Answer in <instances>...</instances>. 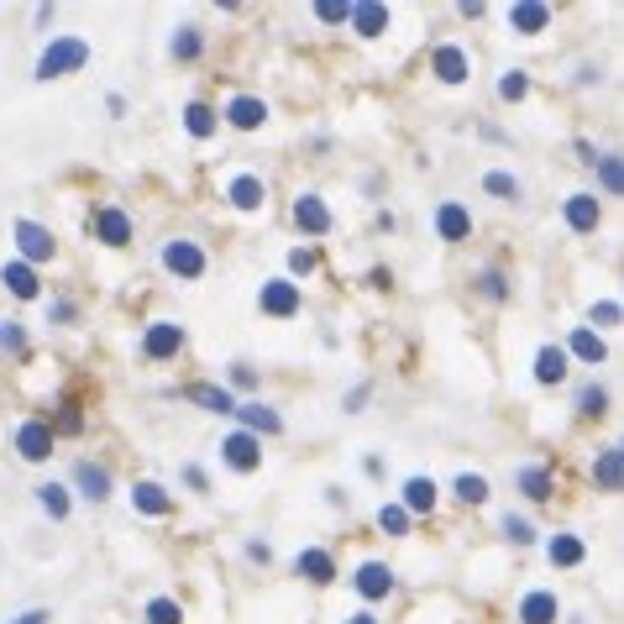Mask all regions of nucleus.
Segmentation results:
<instances>
[{
    "label": "nucleus",
    "mask_w": 624,
    "mask_h": 624,
    "mask_svg": "<svg viewBox=\"0 0 624 624\" xmlns=\"http://www.w3.org/2000/svg\"><path fill=\"white\" fill-rule=\"evenodd\" d=\"M90 64V43L84 37H53L43 58H37V79L48 84V79H64V73H79Z\"/></svg>",
    "instance_id": "f257e3e1"
},
{
    "label": "nucleus",
    "mask_w": 624,
    "mask_h": 624,
    "mask_svg": "<svg viewBox=\"0 0 624 624\" xmlns=\"http://www.w3.org/2000/svg\"><path fill=\"white\" fill-rule=\"evenodd\" d=\"M11 241H16V258H22L26 268L37 263H53V252H58V241H53L48 226H37V220H11Z\"/></svg>",
    "instance_id": "f03ea898"
},
{
    "label": "nucleus",
    "mask_w": 624,
    "mask_h": 624,
    "mask_svg": "<svg viewBox=\"0 0 624 624\" xmlns=\"http://www.w3.org/2000/svg\"><path fill=\"white\" fill-rule=\"evenodd\" d=\"M258 310H263L268 320H294V315L305 310V294H299L294 279H268V284L258 288Z\"/></svg>",
    "instance_id": "7ed1b4c3"
},
{
    "label": "nucleus",
    "mask_w": 624,
    "mask_h": 624,
    "mask_svg": "<svg viewBox=\"0 0 624 624\" xmlns=\"http://www.w3.org/2000/svg\"><path fill=\"white\" fill-rule=\"evenodd\" d=\"M163 268H169L173 279H205V268H211V258L200 252V241H190V237H173V241H163Z\"/></svg>",
    "instance_id": "20e7f679"
},
{
    "label": "nucleus",
    "mask_w": 624,
    "mask_h": 624,
    "mask_svg": "<svg viewBox=\"0 0 624 624\" xmlns=\"http://www.w3.org/2000/svg\"><path fill=\"white\" fill-rule=\"evenodd\" d=\"M184 352V326L179 320H152L143 331V358L147 362H173Z\"/></svg>",
    "instance_id": "39448f33"
},
{
    "label": "nucleus",
    "mask_w": 624,
    "mask_h": 624,
    "mask_svg": "<svg viewBox=\"0 0 624 624\" xmlns=\"http://www.w3.org/2000/svg\"><path fill=\"white\" fill-rule=\"evenodd\" d=\"M220 462H226L231 473H258V467H263V441L247 431H231L220 441Z\"/></svg>",
    "instance_id": "423d86ee"
},
{
    "label": "nucleus",
    "mask_w": 624,
    "mask_h": 624,
    "mask_svg": "<svg viewBox=\"0 0 624 624\" xmlns=\"http://www.w3.org/2000/svg\"><path fill=\"white\" fill-rule=\"evenodd\" d=\"M561 216H567V226H572L577 237H593V231L603 226V200L599 194H588V190H577V194H567Z\"/></svg>",
    "instance_id": "0eeeda50"
},
{
    "label": "nucleus",
    "mask_w": 624,
    "mask_h": 624,
    "mask_svg": "<svg viewBox=\"0 0 624 624\" xmlns=\"http://www.w3.org/2000/svg\"><path fill=\"white\" fill-rule=\"evenodd\" d=\"M69 483L79 488V493H84V499H90V504H105V499L116 493V483H111V473H105L100 462H73V467H69Z\"/></svg>",
    "instance_id": "6e6552de"
},
{
    "label": "nucleus",
    "mask_w": 624,
    "mask_h": 624,
    "mask_svg": "<svg viewBox=\"0 0 624 624\" xmlns=\"http://www.w3.org/2000/svg\"><path fill=\"white\" fill-rule=\"evenodd\" d=\"M53 426L48 420H22L16 426V452H22V462H48L53 456Z\"/></svg>",
    "instance_id": "1a4fd4ad"
},
{
    "label": "nucleus",
    "mask_w": 624,
    "mask_h": 624,
    "mask_svg": "<svg viewBox=\"0 0 624 624\" xmlns=\"http://www.w3.org/2000/svg\"><path fill=\"white\" fill-rule=\"evenodd\" d=\"M394 582H399V577H394V567H388V561H362L358 577H352V588H358L367 603H384L388 593H394Z\"/></svg>",
    "instance_id": "9d476101"
},
{
    "label": "nucleus",
    "mask_w": 624,
    "mask_h": 624,
    "mask_svg": "<svg viewBox=\"0 0 624 624\" xmlns=\"http://www.w3.org/2000/svg\"><path fill=\"white\" fill-rule=\"evenodd\" d=\"M237 420H241V431L247 435H284V415L273 405H263V399H247V405H237Z\"/></svg>",
    "instance_id": "9b49d317"
},
{
    "label": "nucleus",
    "mask_w": 624,
    "mask_h": 624,
    "mask_svg": "<svg viewBox=\"0 0 624 624\" xmlns=\"http://www.w3.org/2000/svg\"><path fill=\"white\" fill-rule=\"evenodd\" d=\"M90 231H95V241H105V247H126V241H132V216H126L121 205H100L95 216H90Z\"/></svg>",
    "instance_id": "f8f14e48"
},
{
    "label": "nucleus",
    "mask_w": 624,
    "mask_h": 624,
    "mask_svg": "<svg viewBox=\"0 0 624 624\" xmlns=\"http://www.w3.org/2000/svg\"><path fill=\"white\" fill-rule=\"evenodd\" d=\"M552 26V5L546 0H520V5H509V32L514 37H541Z\"/></svg>",
    "instance_id": "ddd939ff"
},
{
    "label": "nucleus",
    "mask_w": 624,
    "mask_h": 624,
    "mask_svg": "<svg viewBox=\"0 0 624 624\" xmlns=\"http://www.w3.org/2000/svg\"><path fill=\"white\" fill-rule=\"evenodd\" d=\"M179 394H184L190 405H200L205 415H237V394L226 384H184Z\"/></svg>",
    "instance_id": "4468645a"
},
{
    "label": "nucleus",
    "mask_w": 624,
    "mask_h": 624,
    "mask_svg": "<svg viewBox=\"0 0 624 624\" xmlns=\"http://www.w3.org/2000/svg\"><path fill=\"white\" fill-rule=\"evenodd\" d=\"M347 22H352V32H358V37H384L388 26H394V11H388V5H378V0H358V5L347 11Z\"/></svg>",
    "instance_id": "2eb2a0df"
},
{
    "label": "nucleus",
    "mask_w": 624,
    "mask_h": 624,
    "mask_svg": "<svg viewBox=\"0 0 624 624\" xmlns=\"http://www.w3.org/2000/svg\"><path fill=\"white\" fill-rule=\"evenodd\" d=\"M435 237H441V241H467V237H473V211H467L462 200L435 205Z\"/></svg>",
    "instance_id": "dca6fc26"
},
{
    "label": "nucleus",
    "mask_w": 624,
    "mask_h": 624,
    "mask_svg": "<svg viewBox=\"0 0 624 624\" xmlns=\"http://www.w3.org/2000/svg\"><path fill=\"white\" fill-rule=\"evenodd\" d=\"M294 572L315 582V588H326V582H337V556L326 552V546H305V552L294 556Z\"/></svg>",
    "instance_id": "f3484780"
},
{
    "label": "nucleus",
    "mask_w": 624,
    "mask_h": 624,
    "mask_svg": "<svg viewBox=\"0 0 624 624\" xmlns=\"http://www.w3.org/2000/svg\"><path fill=\"white\" fill-rule=\"evenodd\" d=\"M294 226H299L305 237H326L337 220H331V211H326L320 194H299V200H294Z\"/></svg>",
    "instance_id": "a211bd4d"
},
{
    "label": "nucleus",
    "mask_w": 624,
    "mask_h": 624,
    "mask_svg": "<svg viewBox=\"0 0 624 624\" xmlns=\"http://www.w3.org/2000/svg\"><path fill=\"white\" fill-rule=\"evenodd\" d=\"M220 116L231 121L237 132H258V126L268 121V100H263V95H231V100H226V111H220Z\"/></svg>",
    "instance_id": "6ab92c4d"
},
{
    "label": "nucleus",
    "mask_w": 624,
    "mask_h": 624,
    "mask_svg": "<svg viewBox=\"0 0 624 624\" xmlns=\"http://www.w3.org/2000/svg\"><path fill=\"white\" fill-rule=\"evenodd\" d=\"M520 624H556L561 620V603H556L552 588H530L525 599H520V614H514Z\"/></svg>",
    "instance_id": "aec40b11"
},
{
    "label": "nucleus",
    "mask_w": 624,
    "mask_h": 624,
    "mask_svg": "<svg viewBox=\"0 0 624 624\" xmlns=\"http://www.w3.org/2000/svg\"><path fill=\"white\" fill-rule=\"evenodd\" d=\"M132 509H137V514H152V520H163V514H173V493L163 488V483L143 478V483H132Z\"/></svg>",
    "instance_id": "412c9836"
},
{
    "label": "nucleus",
    "mask_w": 624,
    "mask_h": 624,
    "mask_svg": "<svg viewBox=\"0 0 624 624\" xmlns=\"http://www.w3.org/2000/svg\"><path fill=\"white\" fill-rule=\"evenodd\" d=\"M514 488H520L525 499H535V504H546V499L556 493L552 467H541V462H525V467H514Z\"/></svg>",
    "instance_id": "4be33fe9"
},
{
    "label": "nucleus",
    "mask_w": 624,
    "mask_h": 624,
    "mask_svg": "<svg viewBox=\"0 0 624 624\" xmlns=\"http://www.w3.org/2000/svg\"><path fill=\"white\" fill-rule=\"evenodd\" d=\"M561 352H567V358H577V362H588V367H599V362H609V341H603L599 331H588V326H577Z\"/></svg>",
    "instance_id": "5701e85b"
},
{
    "label": "nucleus",
    "mask_w": 624,
    "mask_h": 624,
    "mask_svg": "<svg viewBox=\"0 0 624 624\" xmlns=\"http://www.w3.org/2000/svg\"><path fill=\"white\" fill-rule=\"evenodd\" d=\"M435 504H441V488H435V478H409L405 493H399V509H405L409 520H415V514H431Z\"/></svg>",
    "instance_id": "b1692460"
},
{
    "label": "nucleus",
    "mask_w": 624,
    "mask_h": 624,
    "mask_svg": "<svg viewBox=\"0 0 624 624\" xmlns=\"http://www.w3.org/2000/svg\"><path fill=\"white\" fill-rule=\"evenodd\" d=\"M226 200L237 205V211H263L268 205V184L258 173H237L231 184H226Z\"/></svg>",
    "instance_id": "393cba45"
},
{
    "label": "nucleus",
    "mask_w": 624,
    "mask_h": 624,
    "mask_svg": "<svg viewBox=\"0 0 624 624\" xmlns=\"http://www.w3.org/2000/svg\"><path fill=\"white\" fill-rule=\"evenodd\" d=\"M431 73L441 79V84H462V79L473 73V64H467V53L456 48V43H446V48L431 53Z\"/></svg>",
    "instance_id": "a878e982"
},
{
    "label": "nucleus",
    "mask_w": 624,
    "mask_h": 624,
    "mask_svg": "<svg viewBox=\"0 0 624 624\" xmlns=\"http://www.w3.org/2000/svg\"><path fill=\"white\" fill-rule=\"evenodd\" d=\"M0 284L11 288L16 299H37L43 284H37V268H26L22 258H11V263H0Z\"/></svg>",
    "instance_id": "bb28decb"
},
{
    "label": "nucleus",
    "mask_w": 624,
    "mask_h": 624,
    "mask_svg": "<svg viewBox=\"0 0 624 624\" xmlns=\"http://www.w3.org/2000/svg\"><path fill=\"white\" fill-rule=\"evenodd\" d=\"M567 362H572V358H567L556 341H546V347L535 352V384H541V388H556L561 378H567Z\"/></svg>",
    "instance_id": "cd10ccee"
},
{
    "label": "nucleus",
    "mask_w": 624,
    "mask_h": 624,
    "mask_svg": "<svg viewBox=\"0 0 624 624\" xmlns=\"http://www.w3.org/2000/svg\"><path fill=\"white\" fill-rule=\"evenodd\" d=\"M546 556H552V567H582L588 561V541L572 535V530H561V535L546 541Z\"/></svg>",
    "instance_id": "c85d7f7f"
},
{
    "label": "nucleus",
    "mask_w": 624,
    "mask_h": 624,
    "mask_svg": "<svg viewBox=\"0 0 624 624\" xmlns=\"http://www.w3.org/2000/svg\"><path fill=\"white\" fill-rule=\"evenodd\" d=\"M593 483H599L603 493H620V483H624V452L620 446H603V452L593 456Z\"/></svg>",
    "instance_id": "c756f323"
},
{
    "label": "nucleus",
    "mask_w": 624,
    "mask_h": 624,
    "mask_svg": "<svg viewBox=\"0 0 624 624\" xmlns=\"http://www.w3.org/2000/svg\"><path fill=\"white\" fill-rule=\"evenodd\" d=\"M216 126H220V111H211L205 100H190V105H184V132H190L194 143H211Z\"/></svg>",
    "instance_id": "7c9ffc66"
},
{
    "label": "nucleus",
    "mask_w": 624,
    "mask_h": 624,
    "mask_svg": "<svg viewBox=\"0 0 624 624\" xmlns=\"http://www.w3.org/2000/svg\"><path fill=\"white\" fill-rule=\"evenodd\" d=\"M452 493H456V499H462L467 509H478V504H488V499H493V488H488V478H483V473H456Z\"/></svg>",
    "instance_id": "2f4dec72"
},
{
    "label": "nucleus",
    "mask_w": 624,
    "mask_h": 624,
    "mask_svg": "<svg viewBox=\"0 0 624 624\" xmlns=\"http://www.w3.org/2000/svg\"><path fill=\"white\" fill-rule=\"evenodd\" d=\"M169 53L179 58V64H194V58L205 53V32H200V26H179V32H173V43H169Z\"/></svg>",
    "instance_id": "473e14b6"
},
{
    "label": "nucleus",
    "mask_w": 624,
    "mask_h": 624,
    "mask_svg": "<svg viewBox=\"0 0 624 624\" xmlns=\"http://www.w3.org/2000/svg\"><path fill=\"white\" fill-rule=\"evenodd\" d=\"M577 415H588V420L609 415V388H603V384H582V388H577Z\"/></svg>",
    "instance_id": "72a5a7b5"
},
{
    "label": "nucleus",
    "mask_w": 624,
    "mask_h": 624,
    "mask_svg": "<svg viewBox=\"0 0 624 624\" xmlns=\"http://www.w3.org/2000/svg\"><path fill=\"white\" fill-rule=\"evenodd\" d=\"M37 504H43V514H53V520H69V488H64V483H43V488H37Z\"/></svg>",
    "instance_id": "f704fd0d"
},
{
    "label": "nucleus",
    "mask_w": 624,
    "mask_h": 624,
    "mask_svg": "<svg viewBox=\"0 0 624 624\" xmlns=\"http://www.w3.org/2000/svg\"><path fill=\"white\" fill-rule=\"evenodd\" d=\"M483 190L493 194V200H520V179H514V173H504V169H488L483 173Z\"/></svg>",
    "instance_id": "c9c22d12"
},
{
    "label": "nucleus",
    "mask_w": 624,
    "mask_h": 624,
    "mask_svg": "<svg viewBox=\"0 0 624 624\" xmlns=\"http://www.w3.org/2000/svg\"><path fill=\"white\" fill-rule=\"evenodd\" d=\"M593 169H599L603 194H620L624 190V169H620V158H614V152H599V163H593Z\"/></svg>",
    "instance_id": "e433bc0d"
},
{
    "label": "nucleus",
    "mask_w": 624,
    "mask_h": 624,
    "mask_svg": "<svg viewBox=\"0 0 624 624\" xmlns=\"http://www.w3.org/2000/svg\"><path fill=\"white\" fill-rule=\"evenodd\" d=\"M147 624H184V609H179V599H147Z\"/></svg>",
    "instance_id": "4c0bfd02"
},
{
    "label": "nucleus",
    "mask_w": 624,
    "mask_h": 624,
    "mask_svg": "<svg viewBox=\"0 0 624 624\" xmlns=\"http://www.w3.org/2000/svg\"><path fill=\"white\" fill-rule=\"evenodd\" d=\"M478 288H483V299H493V305H504V299H509V279L499 273V268H483Z\"/></svg>",
    "instance_id": "58836bf2"
},
{
    "label": "nucleus",
    "mask_w": 624,
    "mask_h": 624,
    "mask_svg": "<svg viewBox=\"0 0 624 624\" xmlns=\"http://www.w3.org/2000/svg\"><path fill=\"white\" fill-rule=\"evenodd\" d=\"M525 95H530V73L525 69H509L504 79H499V100L514 105V100H525Z\"/></svg>",
    "instance_id": "ea45409f"
},
{
    "label": "nucleus",
    "mask_w": 624,
    "mask_h": 624,
    "mask_svg": "<svg viewBox=\"0 0 624 624\" xmlns=\"http://www.w3.org/2000/svg\"><path fill=\"white\" fill-rule=\"evenodd\" d=\"M409 525H415V520H409L399 504H384V509H378V530H384V535H409Z\"/></svg>",
    "instance_id": "a19ab883"
},
{
    "label": "nucleus",
    "mask_w": 624,
    "mask_h": 624,
    "mask_svg": "<svg viewBox=\"0 0 624 624\" xmlns=\"http://www.w3.org/2000/svg\"><path fill=\"white\" fill-rule=\"evenodd\" d=\"M0 352H26V326L22 320H0Z\"/></svg>",
    "instance_id": "79ce46f5"
},
{
    "label": "nucleus",
    "mask_w": 624,
    "mask_h": 624,
    "mask_svg": "<svg viewBox=\"0 0 624 624\" xmlns=\"http://www.w3.org/2000/svg\"><path fill=\"white\" fill-rule=\"evenodd\" d=\"M504 535L514 541V546H535V525L520 520V514H504Z\"/></svg>",
    "instance_id": "37998d69"
},
{
    "label": "nucleus",
    "mask_w": 624,
    "mask_h": 624,
    "mask_svg": "<svg viewBox=\"0 0 624 624\" xmlns=\"http://www.w3.org/2000/svg\"><path fill=\"white\" fill-rule=\"evenodd\" d=\"M315 263H320V258H315V247H294V252H288V273H294V279H310Z\"/></svg>",
    "instance_id": "c03bdc74"
},
{
    "label": "nucleus",
    "mask_w": 624,
    "mask_h": 624,
    "mask_svg": "<svg viewBox=\"0 0 624 624\" xmlns=\"http://www.w3.org/2000/svg\"><path fill=\"white\" fill-rule=\"evenodd\" d=\"M620 299H599V305H593V310H588V320H593V326H620ZM593 326H588V331H593Z\"/></svg>",
    "instance_id": "a18cd8bd"
},
{
    "label": "nucleus",
    "mask_w": 624,
    "mask_h": 624,
    "mask_svg": "<svg viewBox=\"0 0 624 624\" xmlns=\"http://www.w3.org/2000/svg\"><path fill=\"white\" fill-rule=\"evenodd\" d=\"M347 11H352V5H341V0H320V5H315V22H320V26H341V22H347Z\"/></svg>",
    "instance_id": "49530a36"
},
{
    "label": "nucleus",
    "mask_w": 624,
    "mask_h": 624,
    "mask_svg": "<svg viewBox=\"0 0 624 624\" xmlns=\"http://www.w3.org/2000/svg\"><path fill=\"white\" fill-rule=\"evenodd\" d=\"M58 431H64V435H79V431H84V415H79L73 405H64V415H58V426H53V435H58Z\"/></svg>",
    "instance_id": "de8ad7c7"
},
{
    "label": "nucleus",
    "mask_w": 624,
    "mask_h": 624,
    "mask_svg": "<svg viewBox=\"0 0 624 624\" xmlns=\"http://www.w3.org/2000/svg\"><path fill=\"white\" fill-rule=\"evenodd\" d=\"M367 399H373V384H358L347 399H341V409H347V415H362V405H367Z\"/></svg>",
    "instance_id": "09e8293b"
},
{
    "label": "nucleus",
    "mask_w": 624,
    "mask_h": 624,
    "mask_svg": "<svg viewBox=\"0 0 624 624\" xmlns=\"http://www.w3.org/2000/svg\"><path fill=\"white\" fill-rule=\"evenodd\" d=\"M231 388H258V373L247 362H231Z\"/></svg>",
    "instance_id": "8fccbe9b"
},
{
    "label": "nucleus",
    "mask_w": 624,
    "mask_h": 624,
    "mask_svg": "<svg viewBox=\"0 0 624 624\" xmlns=\"http://www.w3.org/2000/svg\"><path fill=\"white\" fill-rule=\"evenodd\" d=\"M73 315H79V310H73V299H53V305H48V320H58V326H69Z\"/></svg>",
    "instance_id": "3c124183"
},
{
    "label": "nucleus",
    "mask_w": 624,
    "mask_h": 624,
    "mask_svg": "<svg viewBox=\"0 0 624 624\" xmlns=\"http://www.w3.org/2000/svg\"><path fill=\"white\" fill-rule=\"evenodd\" d=\"M184 483H190L194 493H205V488H211V478H205V467H194V462L184 467Z\"/></svg>",
    "instance_id": "603ef678"
},
{
    "label": "nucleus",
    "mask_w": 624,
    "mask_h": 624,
    "mask_svg": "<svg viewBox=\"0 0 624 624\" xmlns=\"http://www.w3.org/2000/svg\"><path fill=\"white\" fill-rule=\"evenodd\" d=\"M247 556H252V561H273V546H268V541H247Z\"/></svg>",
    "instance_id": "864d4df0"
},
{
    "label": "nucleus",
    "mask_w": 624,
    "mask_h": 624,
    "mask_svg": "<svg viewBox=\"0 0 624 624\" xmlns=\"http://www.w3.org/2000/svg\"><path fill=\"white\" fill-rule=\"evenodd\" d=\"M48 620H53L48 609H26V614H16V620H11V624H48Z\"/></svg>",
    "instance_id": "5fc2aeb1"
},
{
    "label": "nucleus",
    "mask_w": 624,
    "mask_h": 624,
    "mask_svg": "<svg viewBox=\"0 0 624 624\" xmlns=\"http://www.w3.org/2000/svg\"><path fill=\"white\" fill-rule=\"evenodd\" d=\"M347 624H378V614H373V609H358V614H352Z\"/></svg>",
    "instance_id": "6e6d98bb"
}]
</instances>
